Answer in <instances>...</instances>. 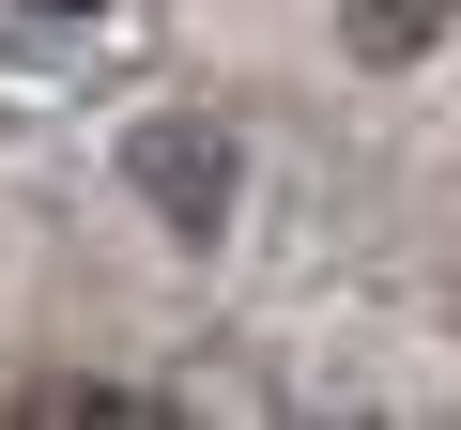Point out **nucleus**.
<instances>
[{
  "label": "nucleus",
  "instance_id": "f257e3e1",
  "mask_svg": "<svg viewBox=\"0 0 461 430\" xmlns=\"http://www.w3.org/2000/svg\"><path fill=\"white\" fill-rule=\"evenodd\" d=\"M123 184L169 215L185 246H215V215H230V139H215V123H139V139H123Z\"/></svg>",
  "mask_w": 461,
  "mask_h": 430
},
{
  "label": "nucleus",
  "instance_id": "f03ea898",
  "mask_svg": "<svg viewBox=\"0 0 461 430\" xmlns=\"http://www.w3.org/2000/svg\"><path fill=\"white\" fill-rule=\"evenodd\" d=\"M461 16V0H339V31H354V62H415L430 31Z\"/></svg>",
  "mask_w": 461,
  "mask_h": 430
},
{
  "label": "nucleus",
  "instance_id": "7ed1b4c3",
  "mask_svg": "<svg viewBox=\"0 0 461 430\" xmlns=\"http://www.w3.org/2000/svg\"><path fill=\"white\" fill-rule=\"evenodd\" d=\"M32 16H93V0H32Z\"/></svg>",
  "mask_w": 461,
  "mask_h": 430
}]
</instances>
